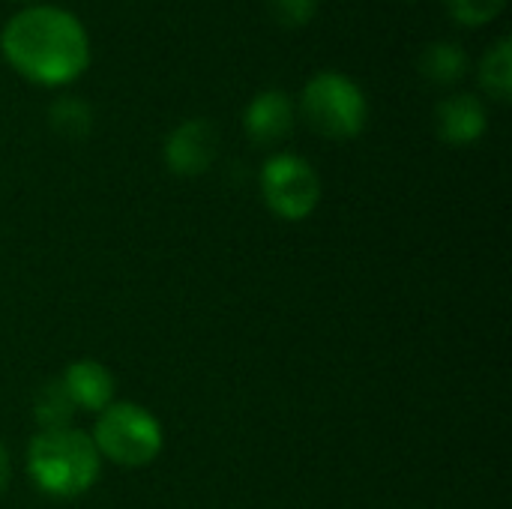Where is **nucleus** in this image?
Listing matches in <instances>:
<instances>
[{
    "instance_id": "12",
    "label": "nucleus",
    "mask_w": 512,
    "mask_h": 509,
    "mask_svg": "<svg viewBox=\"0 0 512 509\" xmlns=\"http://www.w3.org/2000/svg\"><path fill=\"white\" fill-rule=\"evenodd\" d=\"M72 399L66 396L63 384H48L39 399H36V420L42 426V432H57V429H69L72 420Z\"/></svg>"
},
{
    "instance_id": "9",
    "label": "nucleus",
    "mask_w": 512,
    "mask_h": 509,
    "mask_svg": "<svg viewBox=\"0 0 512 509\" xmlns=\"http://www.w3.org/2000/svg\"><path fill=\"white\" fill-rule=\"evenodd\" d=\"M63 390L72 399V405L87 411H105L114 396V378L111 372L96 360H78L63 375Z\"/></svg>"
},
{
    "instance_id": "8",
    "label": "nucleus",
    "mask_w": 512,
    "mask_h": 509,
    "mask_svg": "<svg viewBox=\"0 0 512 509\" xmlns=\"http://www.w3.org/2000/svg\"><path fill=\"white\" fill-rule=\"evenodd\" d=\"M483 132H486V108L477 96L456 93L438 105V135L447 144L465 147L474 144Z\"/></svg>"
},
{
    "instance_id": "10",
    "label": "nucleus",
    "mask_w": 512,
    "mask_h": 509,
    "mask_svg": "<svg viewBox=\"0 0 512 509\" xmlns=\"http://www.w3.org/2000/svg\"><path fill=\"white\" fill-rule=\"evenodd\" d=\"M417 66L435 84H456L468 72V54L456 42H432L423 48Z\"/></svg>"
},
{
    "instance_id": "6",
    "label": "nucleus",
    "mask_w": 512,
    "mask_h": 509,
    "mask_svg": "<svg viewBox=\"0 0 512 509\" xmlns=\"http://www.w3.org/2000/svg\"><path fill=\"white\" fill-rule=\"evenodd\" d=\"M216 147H219V138L210 120H186L168 135L165 162L174 174L195 177L210 168V162L216 159Z\"/></svg>"
},
{
    "instance_id": "16",
    "label": "nucleus",
    "mask_w": 512,
    "mask_h": 509,
    "mask_svg": "<svg viewBox=\"0 0 512 509\" xmlns=\"http://www.w3.org/2000/svg\"><path fill=\"white\" fill-rule=\"evenodd\" d=\"M9 474H12V468H9V456H6V450H3V444H0V492L6 489V483H9Z\"/></svg>"
},
{
    "instance_id": "2",
    "label": "nucleus",
    "mask_w": 512,
    "mask_h": 509,
    "mask_svg": "<svg viewBox=\"0 0 512 509\" xmlns=\"http://www.w3.org/2000/svg\"><path fill=\"white\" fill-rule=\"evenodd\" d=\"M102 456L93 438L75 429L42 432L27 453V471L33 483L51 498H78L99 477Z\"/></svg>"
},
{
    "instance_id": "3",
    "label": "nucleus",
    "mask_w": 512,
    "mask_h": 509,
    "mask_svg": "<svg viewBox=\"0 0 512 509\" xmlns=\"http://www.w3.org/2000/svg\"><path fill=\"white\" fill-rule=\"evenodd\" d=\"M303 117L309 126L327 138L345 141L363 132L366 126V96L342 72H318L303 87Z\"/></svg>"
},
{
    "instance_id": "1",
    "label": "nucleus",
    "mask_w": 512,
    "mask_h": 509,
    "mask_svg": "<svg viewBox=\"0 0 512 509\" xmlns=\"http://www.w3.org/2000/svg\"><path fill=\"white\" fill-rule=\"evenodd\" d=\"M0 51L12 69L36 84H69L90 63L84 24L57 6L15 12L0 33Z\"/></svg>"
},
{
    "instance_id": "4",
    "label": "nucleus",
    "mask_w": 512,
    "mask_h": 509,
    "mask_svg": "<svg viewBox=\"0 0 512 509\" xmlns=\"http://www.w3.org/2000/svg\"><path fill=\"white\" fill-rule=\"evenodd\" d=\"M93 444L99 456L123 468L150 465L162 450V426L141 405H108L96 423Z\"/></svg>"
},
{
    "instance_id": "14",
    "label": "nucleus",
    "mask_w": 512,
    "mask_h": 509,
    "mask_svg": "<svg viewBox=\"0 0 512 509\" xmlns=\"http://www.w3.org/2000/svg\"><path fill=\"white\" fill-rule=\"evenodd\" d=\"M504 3L507 0H447V9H450L453 21H459L465 27H480V24H489L492 18H498Z\"/></svg>"
},
{
    "instance_id": "5",
    "label": "nucleus",
    "mask_w": 512,
    "mask_h": 509,
    "mask_svg": "<svg viewBox=\"0 0 512 509\" xmlns=\"http://www.w3.org/2000/svg\"><path fill=\"white\" fill-rule=\"evenodd\" d=\"M261 192L267 207L282 219H306L321 198V180L315 168L291 153L273 156L261 171Z\"/></svg>"
},
{
    "instance_id": "7",
    "label": "nucleus",
    "mask_w": 512,
    "mask_h": 509,
    "mask_svg": "<svg viewBox=\"0 0 512 509\" xmlns=\"http://www.w3.org/2000/svg\"><path fill=\"white\" fill-rule=\"evenodd\" d=\"M243 123L255 144H261V147L279 144L294 129V105L282 90H264L249 102Z\"/></svg>"
},
{
    "instance_id": "13",
    "label": "nucleus",
    "mask_w": 512,
    "mask_h": 509,
    "mask_svg": "<svg viewBox=\"0 0 512 509\" xmlns=\"http://www.w3.org/2000/svg\"><path fill=\"white\" fill-rule=\"evenodd\" d=\"M51 126L66 138H84L93 126L90 105L75 96H63L51 105Z\"/></svg>"
},
{
    "instance_id": "15",
    "label": "nucleus",
    "mask_w": 512,
    "mask_h": 509,
    "mask_svg": "<svg viewBox=\"0 0 512 509\" xmlns=\"http://www.w3.org/2000/svg\"><path fill=\"white\" fill-rule=\"evenodd\" d=\"M318 0H270V12L285 27H303L312 21Z\"/></svg>"
},
{
    "instance_id": "11",
    "label": "nucleus",
    "mask_w": 512,
    "mask_h": 509,
    "mask_svg": "<svg viewBox=\"0 0 512 509\" xmlns=\"http://www.w3.org/2000/svg\"><path fill=\"white\" fill-rule=\"evenodd\" d=\"M480 84L483 90L498 99V102H510L512 96V42L507 36H501L480 63Z\"/></svg>"
}]
</instances>
